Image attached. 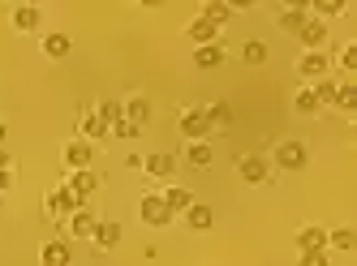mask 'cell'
<instances>
[{"instance_id":"1","label":"cell","mask_w":357,"mask_h":266,"mask_svg":"<svg viewBox=\"0 0 357 266\" xmlns=\"http://www.w3.org/2000/svg\"><path fill=\"white\" fill-rule=\"evenodd\" d=\"M138 215H142V224L146 228H168L176 215H172V210L164 206V198L160 194H142V202H138Z\"/></svg>"},{"instance_id":"2","label":"cell","mask_w":357,"mask_h":266,"mask_svg":"<svg viewBox=\"0 0 357 266\" xmlns=\"http://www.w3.org/2000/svg\"><path fill=\"white\" fill-rule=\"evenodd\" d=\"M78 206H82V202L73 198V194L65 189V185H61V189H52V194L43 198V210H47V219H56V224H65V219H69V215H73Z\"/></svg>"},{"instance_id":"3","label":"cell","mask_w":357,"mask_h":266,"mask_svg":"<svg viewBox=\"0 0 357 266\" xmlns=\"http://www.w3.org/2000/svg\"><path fill=\"white\" fill-rule=\"evenodd\" d=\"M61 159H65V168H69V172H86V168H91V159H95V146L82 142V138H69V142L61 146Z\"/></svg>"},{"instance_id":"4","label":"cell","mask_w":357,"mask_h":266,"mask_svg":"<svg viewBox=\"0 0 357 266\" xmlns=\"http://www.w3.org/2000/svg\"><path fill=\"white\" fill-rule=\"evenodd\" d=\"M327 69H331V56H327V52H301V56H297V73L305 77V82H319V77H327Z\"/></svg>"},{"instance_id":"5","label":"cell","mask_w":357,"mask_h":266,"mask_svg":"<svg viewBox=\"0 0 357 266\" xmlns=\"http://www.w3.org/2000/svg\"><path fill=\"white\" fill-rule=\"evenodd\" d=\"M95 210L91 206H78V210H73V215L65 219V236H73V241H91V236H95Z\"/></svg>"},{"instance_id":"6","label":"cell","mask_w":357,"mask_h":266,"mask_svg":"<svg viewBox=\"0 0 357 266\" xmlns=\"http://www.w3.org/2000/svg\"><path fill=\"white\" fill-rule=\"evenodd\" d=\"M181 133H185L190 142H207V138H211L207 112H202V108H185V112H181Z\"/></svg>"},{"instance_id":"7","label":"cell","mask_w":357,"mask_h":266,"mask_svg":"<svg viewBox=\"0 0 357 266\" xmlns=\"http://www.w3.org/2000/svg\"><path fill=\"white\" fill-rule=\"evenodd\" d=\"M305 159H310L305 142H280V146H275V164L284 168V172H297V168H305Z\"/></svg>"},{"instance_id":"8","label":"cell","mask_w":357,"mask_h":266,"mask_svg":"<svg viewBox=\"0 0 357 266\" xmlns=\"http://www.w3.org/2000/svg\"><path fill=\"white\" fill-rule=\"evenodd\" d=\"M121 120L146 129V125H151V99H146V95H130V99L121 103Z\"/></svg>"},{"instance_id":"9","label":"cell","mask_w":357,"mask_h":266,"mask_svg":"<svg viewBox=\"0 0 357 266\" xmlns=\"http://www.w3.org/2000/svg\"><path fill=\"white\" fill-rule=\"evenodd\" d=\"M237 176H241L245 185H263V180L271 176V168H267V159H259V155H241V159H237Z\"/></svg>"},{"instance_id":"10","label":"cell","mask_w":357,"mask_h":266,"mask_svg":"<svg viewBox=\"0 0 357 266\" xmlns=\"http://www.w3.org/2000/svg\"><path fill=\"white\" fill-rule=\"evenodd\" d=\"M65 189H69L73 198H78V202L86 206V198H91V194L99 189V176H95L91 168H86V172H69V180H65Z\"/></svg>"},{"instance_id":"11","label":"cell","mask_w":357,"mask_h":266,"mask_svg":"<svg viewBox=\"0 0 357 266\" xmlns=\"http://www.w3.org/2000/svg\"><path fill=\"white\" fill-rule=\"evenodd\" d=\"M142 172L155 176V180H172L176 176V155H164V150L160 155H146L142 159Z\"/></svg>"},{"instance_id":"12","label":"cell","mask_w":357,"mask_h":266,"mask_svg":"<svg viewBox=\"0 0 357 266\" xmlns=\"http://www.w3.org/2000/svg\"><path fill=\"white\" fill-rule=\"evenodd\" d=\"M9 22H13V31H22V35H31V31H39V22H43V13H39V5H13Z\"/></svg>"},{"instance_id":"13","label":"cell","mask_w":357,"mask_h":266,"mask_svg":"<svg viewBox=\"0 0 357 266\" xmlns=\"http://www.w3.org/2000/svg\"><path fill=\"white\" fill-rule=\"evenodd\" d=\"M297 39H301L305 52H323V47H327V22H314V17H310V22L297 31Z\"/></svg>"},{"instance_id":"14","label":"cell","mask_w":357,"mask_h":266,"mask_svg":"<svg viewBox=\"0 0 357 266\" xmlns=\"http://www.w3.org/2000/svg\"><path fill=\"white\" fill-rule=\"evenodd\" d=\"M185 35H190V43L207 47V43H215V39H220V26H215V22H207V17L198 13V17H194V22L185 26Z\"/></svg>"},{"instance_id":"15","label":"cell","mask_w":357,"mask_h":266,"mask_svg":"<svg viewBox=\"0 0 357 266\" xmlns=\"http://www.w3.org/2000/svg\"><path fill=\"white\" fill-rule=\"evenodd\" d=\"M91 245H95L99 253L116 249V245H121V224H112V219L104 224V219H99V224H95V236H91Z\"/></svg>"},{"instance_id":"16","label":"cell","mask_w":357,"mask_h":266,"mask_svg":"<svg viewBox=\"0 0 357 266\" xmlns=\"http://www.w3.org/2000/svg\"><path fill=\"white\" fill-rule=\"evenodd\" d=\"M39 262H43V266H69V262H73L69 241H47V245L39 249Z\"/></svg>"},{"instance_id":"17","label":"cell","mask_w":357,"mask_h":266,"mask_svg":"<svg viewBox=\"0 0 357 266\" xmlns=\"http://www.w3.org/2000/svg\"><path fill=\"white\" fill-rule=\"evenodd\" d=\"M305 22H310V9H305V5H289V9H280V17H275V26H280V31H301V26Z\"/></svg>"},{"instance_id":"18","label":"cell","mask_w":357,"mask_h":266,"mask_svg":"<svg viewBox=\"0 0 357 266\" xmlns=\"http://www.w3.org/2000/svg\"><path fill=\"white\" fill-rule=\"evenodd\" d=\"M297 249H301V253H314V249H327V228H319V224H310V228H301V232H297Z\"/></svg>"},{"instance_id":"19","label":"cell","mask_w":357,"mask_h":266,"mask_svg":"<svg viewBox=\"0 0 357 266\" xmlns=\"http://www.w3.org/2000/svg\"><path fill=\"white\" fill-rule=\"evenodd\" d=\"M160 198H164V206L172 210V215H185V210L194 206V194H190V189H181V185H172V189H164Z\"/></svg>"},{"instance_id":"20","label":"cell","mask_w":357,"mask_h":266,"mask_svg":"<svg viewBox=\"0 0 357 266\" xmlns=\"http://www.w3.org/2000/svg\"><path fill=\"white\" fill-rule=\"evenodd\" d=\"M78 138H82V142H99V138H108V125L99 120L95 112H82V120H78Z\"/></svg>"},{"instance_id":"21","label":"cell","mask_w":357,"mask_h":266,"mask_svg":"<svg viewBox=\"0 0 357 266\" xmlns=\"http://www.w3.org/2000/svg\"><path fill=\"white\" fill-rule=\"evenodd\" d=\"M69 35H61V31H52V35H43V56L47 61H65L69 56Z\"/></svg>"},{"instance_id":"22","label":"cell","mask_w":357,"mask_h":266,"mask_svg":"<svg viewBox=\"0 0 357 266\" xmlns=\"http://www.w3.org/2000/svg\"><path fill=\"white\" fill-rule=\"evenodd\" d=\"M215 224V215H211V206H202V202H194L190 210H185V228L190 232H207Z\"/></svg>"},{"instance_id":"23","label":"cell","mask_w":357,"mask_h":266,"mask_svg":"<svg viewBox=\"0 0 357 266\" xmlns=\"http://www.w3.org/2000/svg\"><path fill=\"white\" fill-rule=\"evenodd\" d=\"M220 61H224V47H220V43H207V47L194 52V65H198V69H215Z\"/></svg>"},{"instance_id":"24","label":"cell","mask_w":357,"mask_h":266,"mask_svg":"<svg viewBox=\"0 0 357 266\" xmlns=\"http://www.w3.org/2000/svg\"><path fill=\"white\" fill-rule=\"evenodd\" d=\"M211 159H215V155H211L207 142H190V150H185V164H190V168H211Z\"/></svg>"},{"instance_id":"25","label":"cell","mask_w":357,"mask_h":266,"mask_svg":"<svg viewBox=\"0 0 357 266\" xmlns=\"http://www.w3.org/2000/svg\"><path fill=\"white\" fill-rule=\"evenodd\" d=\"M202 112H207L211 129H228V125H233V108H228V103H211V108H202Z\"/></svg>"},{"instance_id":"26","label":"cell","mask_w":357,"mask_h":266,"mask_svg":"<svg viewBox=\"0 0 357 266\" xmlns=\"http://www.w3.org/2000/svg\"><path fill=\"white\" fill-rule=\"evenodd\" d=\"M293 108L301 112V116H314V112H323V103L314 99V91L305 86V91H297V99H293Z\"/></svg>"},{"instance_id":"27","label":"cell","mask_w":357,"mask_h":266,"mask_svg":"<svg viewBox=\"0 0 357 266\" xmlns=\"http://www.w3.org/2000/svg\"><path fill=\"white\" fill-rule=\"evenodd\" d=\"M241 61H245V65H263V61H267V43H263V39L241 43Z\"/></svg>"},{"instance_id":"28","label":"cell","mask_w":357,"mask_h":266,"mask_svg":"<svg viewBox=\"0 0 357 266\" xmlns=\"http://www.w3.org/2000/svg\"><path fill=\"white\" fill-rule=\"evenodd\" d=\"M327 245L331 249H353L357 236H353V228H327Z\"/></svg>"},{"instance_id":"29","label":"cell","mask_w":357,"mask_h":266,"mask_svg":"<svg viewBox=\"0 0 357 266\" xmlns=\"http://www.w3.org/2000/svg\"><path fill=\"white\" fill-rule=\"evenodd\" d=\"M331 103H336L340 112H353V108H357V86H353V82H340V86H336V99H331Z\"/></svg>"},{"instance_id":"30","label":"cell","mask_w":357,"mask_h":266,"mask_svg":"<svg viewBox=\"0 0 357 266\" xmlns=\"http://www.w3.org/2000/svg\"><path fill=\"white\" fill-rule=\"evenodd\" d=\"M95 116H99V120H104V125L112 129V125L121 120V103H116V99H99V103H95Z\"/></svg>"},{"instance_id":"31","label":"cell","mask_w":357,"mask_h":266,"mask_svg":"<svg viewBox=\"0 0 357 266\" xmlns=\"http://www.w3.org/2000/svg\"><path fill=\"white\" fill-rule=\"evenodd\" d=\"M305 9H310L314 22H323V17H340V13H344L340 0H319V5H305Z\"/></svg>"},{"instance_id":"32","label":"cell","mask_w":357,"mask_h":266,"mask_svg":"<svg viewBox=\"0 0 357 266\" xmlns=\"http://www.w3.org/2000/svg\"><path fill=\"white\" fill-rule=\"evenodd\" d=\"M202 17L215 22V26H224L228 17H233V5H224V0H211V5H202Z\"/></svg>"},{"instance_id":"33","label":"cell","mask_w":357,"mask_h":266,"mask_svg":"<svg viewBox=\"0 0 357 266\" xmlns=\"http://www.w3.org/2000/svg\"><path fill=\"white\" fill-rule=\"evenodd\" d=\"M336 86H340V82H331V77H319L310 91H314V99H319V103H331V99H336Z\"/></svg>"},{"instance_id":"34","label":"cell","mask_w":357,"mask_h":266,"mask_svg":"<svg viewBox=\"0 0 357 266\" xmlns=\"http://www.w3.org/2000/svg\"><path fill=\"white\" fill-rule=\"evenodd\" d=\"M108 133H112V138H121V142H134L142 129H138V125H130V120H116V125H112Z\"/></svg>"},{"instance_id":"35","label":"cell","mask_w":357,"mask_h":266,"mask_svg":"<svg viewBox=\"0 0 357 266\" xmlns=\"http://www.w3.org/2000/svg\"><path fill=\"white\" fill-rule=\"evenodd\" d=\"M340 69H344V73L357 69V43H344V47H340Z\"/></svg>"},{"instance_id":"36","label":"cell","mask_w":357,"mask_h":266,"mask_svg":"<svg viewBox=\"0 0 357 266\" xmlns=\"http://www.w3.org/2000/svg\"><path fill=\"white\" fill-rule=\"evenodd\" d=\"M297 266H327V249H314V253H301Z\"/></svg>"},{"instance_id":"37","label":"cell","mask_w":357,"mask_h":266,"mask_svg":"<svg viewBox=\"0 0 357 266\" xmlns=\"http://www.w3.org/2000/svg\"><path fill=\"white\" fill-rule=\"evenodd\" d=\"M13 189V168L9 172H0V194H9Z\"/></svg>"},{"instance_id":"38","label":"cell","mask_w":357,"mask_h":266,"mask_svg":"<svg viewBox=\"0 0 357 266\" xmlns=\"http://www.w3.org/2000/svg\"><path fill=\"white\" fill-rule=\"evenodd\" d=\"M5 129H9V125H5V120H0V142H5Z\"/></svg>"}]
</instances>
